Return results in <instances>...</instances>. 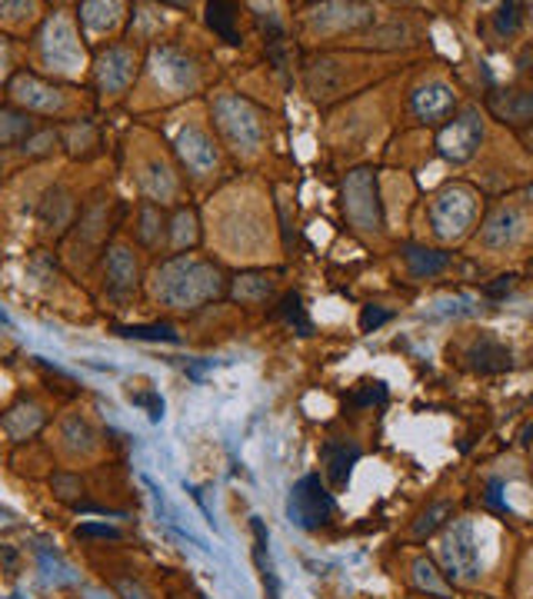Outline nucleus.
<instances>
[{
    "label": "nucleus",
    "mask_w": 533,
    "mask_h": 599,
    "mask_svg": "<svg viewBox=\"0 0 533 599\" xmlns=\"http://www.w3.org/2000/svg\"><path fill=\"white\" fill-rule=\"evenodd\" d=\"M473 217H476V194L470 187H447L430 204V224L443 240L463 237Z\"/></svg>",
    "instance_id": "20e7f679"
},
{
    "label": "nucleus",
    "mask_w": 533,
    "mask_h": 599,
    "mask_svg": "<svg viewBox=\"0 0 533 599\" xmlns=\"http://www.w3.org/2000/svg\"><path fill=\"white\" fill-rule=\"evenodd\" d=\"M373 21V8L370 4H324L314 14V28L320 34H334V31H357L367 28Z\"/></svg>",
    "instance_id": "9d476101"
},
{
    "label": "nucleus",
    "mask_w": 533,
    "mask_h": 599,
    "mask_svg": "<svg viewBox=\"0 0 533 599\" xmlns=\"http://www.w3.org/2000/svg\"><path fill=\"white\" fill-rule=\"evenodd\" d=\"M530 440H533V426H526V430H523V443H530Z\"/></svg>",
    "instance_id": "4c0bfd02"
},
{
    "label": "nucleus",
    "mask_w": 533,
    "mask_h": 599,
    "mask_svg": "<svg viewBox=\"0 0 533 599\" xmlns=\"http://www.w3.org/2000/svg\"><path fill=\"white\" fill-rule=\"evenodd\" d=\"M490 114L503 124H530L533 121V91H500V94H490L486 101Z\"/></svg>",
    "instance_id": "ddd939ff"
},
{
    "label": "nucleus",
    "mask_w": 533,
    "mask_h": 599,
    "mask_svg": "<svg viewBox=\"0 0 533 599\" xmlns=\"http://www.w3.org/2000/svg\"><path fill=\"white\" fill-rule=\"evenodd\" d=\"M117 4H84L81 8V24L88 28V31H104V28H111L114 21H117Z\"/></svg>",
    "instance_id": "c85d7f7f"
},
{
    "label": "nucleus",
    "mask_w": 533,
    "mask_h": 599,
    "mask_svg": "<svg viewBox=\"0 0 533 599\" xmlns=\"http://www.w3.org/2000/svg\"><path fill=\"white\" fill-rule=\"evenodd\" d=\"M137 283V264L127 247H114L107 254V287L111 293H127Z\"/></svg>",
    "instance_id": "aec40b11"
},
{
    "label": "nucleus",
    "mask_w": 533,
    "mask_h": 599,
    "mask_svg": "<svg viewBox=\"0 0 533 599\" xmlns=\"http://www.w3.org/2000/svg\"><path fill=\"white\" fill-rule=\"evenodd\" d=\"M520 230H523L520 214H516L513 207H500V210H493V214H490V220L483 224V230H480V244H483V247H490V250H506L510 244H516Z\"/></svg>",
    "instance_id": "f8f14e48"
},
{
    "label": "nucleus",
    "mask_w": 533,
    "mask_h": 599,
    "mask_svg": "<svg viewBox=\"0 0 533 599\" xmlns=\"http://www.w3.org/2000/svg\"><path fill=\"white\" fill-rule=\"evenodd\" d=\"M467 360H470V366L476 370V373H503V370H510V350H506V343H500L496 337H480L470 350H467Z\"/></svg>",
    "instance_id": "2eb2a0df"
},
{
    "label": "nucleus",
    "mask_w": 533,
    "mask_h": 599,
    "mask_svg": "<svg viewBox=\"0 0 533 599\" xmlns=\"http://www.w3.org/2000/svg\"><path fill=\"white\" fill-rule=\"evenodd\" d=\"M340 194H344V214H347V220H350L357 230H380V227H383L373 171H353V174H347Z\"/></svg>",
    "instance_id": "39448f33"
},
{
    "label": "nucleus",
    "mask_w": 533,
    "mask_h": 599,
    "mask_svg": "<svg viewBox=\"0 0 533 599\" xmlns=\"http://www.w3.org/2000/svg\"><path fill=\"white\" fill-rule=\"evenodd\" d=\"M164 224H167L164 210H161L157 204H144V207H141V227H137V237H141V244L154 247V244L164 237V230H167Z\"/></svg>",
    "instance_id": "bb28decb"
},
{
    "label": "nucleus",
    "mask_w": 533,
    "mask_h": 599,
    "mask_svg": "<svg viewBox=\"0 0 533 599\" xmlns=\"http://www.w3.org/2000/svg\"><path fill=\"white\" fill-rule=\"evenodd\" d=\"M410 576H413V586L427 596H437V599H447L453 596V582L437 569V562L430 556H417L410 562Z\"/></svg>",
    "instance_id": "a211bd4d"
},
{
    "label": "nucleus",
    "mask_w": 533,
    "mask_h": 599,
    "mask_svg": "<svg viewBox=\"0 0 533 599\" xmlns=\"http://www.w3.org/2000/svg\"><path fill=\"white\" fill-rule=\"evenodd\" d=\"M523 8L520 4H503L496 14H493V24H496V34H503V38H510V34H516V28H520V21H523V14H520Z\"/></svg>",
    "instance_id": "473e14b6"
},
{
    "label": "nucleus",
    "mask_w": 533,
    "mask_h": 599,
    "mask_svg": "<svg viewBox=\"0 0 533 599\" xmlns=\"http://www.w3.org/2000/svg\"><path fill=\"white\" fill-rule=\"evenodd\" d=\"M207 28H211L221 41L240 44V31H237V4H227V0L207 4Z\"/></svg>",
    "instance_id": "5701e85b"
},
{
    "label": "nucleus",
    "mask_w": 533,
    "mask_h": 599,
    "mask_svg": "<svg viewBox=\"0 0 533 599\" xmlns=\"http://www.w3.org/2000/svg\"><path fill=\"white\" fill-rule=\"evenodd\" d=\"M453 107H457V94L443 81H430V84L417 87L410 97V111L420 121H443L447 114H453Z\"/></svg>",
    "instance_id": "9b49d317"
},
{
    "label": "nucleus",
    "mask_w": 533,
    "mask_h": 599,
    "mask_svg": "<svg viewBox=\"0 0 533 599\" xmlns=\"http://www.w3.org/2000/svg\"><path fill=\"white\" fill-rule=\"evenodd\" d=\"M71 197L64 194V190H51L48 197H44V204H41V224L51 230V227H64L68 224V217H71Z\"/></svg>",
    "instance_id": "a878e982"
},
{
    "label": "nucleus",
    "mask_w": 533,
    "mask_h": 599,
    "mask_svg": "<svg viewBox=\"0 0 533 599\" xmlns=\"http://www.w3.org/2000/svg\"><path fill=\"white\" fill-rule=\"evenodd\" d=\"M480 599H490V596H480Z\"/></svg>",
    "instance_id": "58836bf2"
},
{
    "label": "nucleus",
    "mask_w": 533,
    "mask_h": 599,
    "mask_svg": "<svg viewBox=\"0 0 533 599\" xmlns=\"http://www.w3.org/2000/svg\"><path fill=\"white\" fill-rule=\"evenodd\" d=\"M54 144H58V134H54V131H41V134L31 137L21 151H24L28 157H48V154L54 151Z\"/></svg>",
    "instance_id": "72a5a7b5"
},
{
    "label": "nucleus",
    "mask_w": 533,
    "mask_h": 599,
    "mask_svg": "<svg viewBox=\"0 0 533 599\" xmlns=\"http://www.w3.org/2000/svg\"><path fill=\"white\" fill-rule=\"evenodd\" d=\"M440 562H443V576L453 586H470L480 579L483 562H480V546H476V523L470 516L450 519L443 526Z\"/></svg>",
    "instance_id": "f03ea898"
},
{
    "label": "nucleus",
    "mask_w": 533,
    "mask_h": 599,
    "mask_svg": "<svg viewBox=\"0 0 533 599\" xmlns=\"http://www.w3.org/2000/svg\"><path fill=\"white\" fill-rule=\"evenodd\" d=\"M34 121H31V114H21V111H14L11 104L4 107V114H0V141H4V147H24L31 137H34Z\"/></svg>",
    "instance_id": "4be33fe9"
},
{
    "label": "nucleus",
    "mask_w": 533,
    "mask_h": 599,
    "mask_svg": "<svg viewBox=\"0 0 533 599\" xmlns=\"http://www.w3.org/2000/svg\"><path fill=\"white\" fill-rule=\"evenodd\" d=\"M287 516L297 529H307V533H317L330 523L334 516V493L330 486L317 476V473H307L294 483L290 496H287Z\"/></svg>",
    "instance_id": "7ed1b4c3"
},
{
    "label": "nucleus",
    "mask_w": 533,
    "mask_h": 599,
    "mask_svg": "<svg viewBox=\"0 0 533 599\" xmlns=\"http://www.w3.org/2000/svg\"><path fill=\"white\" fill-rule=\"evenodd\" d=\"M177 151H181L187 171H194V174H207V171L217 164V151H214L211 137H207L204 131H197V127H187V131L181 134Z\"/></svg>",
    "instance_id": "4468645a"
},
{
    "label": "nucleus",
    "mask_w": 533,
    "mask_h": 599,
    "mask_svg": "<svg viewBox=\"0 0 533 599\" xmlns=\"http://www.w3.org/2000/svg\"><path fill=\"white\" fill-rule=\"evenodd\" d=\"M134 74H137V58L124 44H111L98 58V84L104 94H124L131 87Z\"/></svg>",
    "instance_id": "1a4fd4ad"
},
{
    "label": "nucleus",
    "mask_w": 533,
    "mask_h": 599,
    "mask_svg": "<svg viewBox=\"0 0 533 599\" xmlns=\"http://www.w3.org/2000/svg\"><path fill=\"white\" fill-rule=\"evenodd\" d=\"M4 562H8V576H18V552H14L11 543L4 546Z\"/></svg>",
    "instance_id": "e433bc0d"
},
{
    "label": "nucleus",
    "mask_w": 533,
    "mask_h": 599,
    "mask_svg": "<svg viewBox=\"0 0 533 599\" xmlns=\"http://www.w3.org/2000/svg\"><path fill=\"white\" fill-rule=\"evenodd\" d=\"M270 287H274L270 277H244V280L234 283V297L240 303H260V300H267Z\"/></svg>",
    "instance_id": "c756f323"
},
{
    "label": "nucleus",
    "mask_w": 533,
    "mask_h": 599,
    "mask_svg": "<svg viewBox=\"0 0 533 599\" xmlns=\"http://www.w3.org/2000/svg\"><path fill=\"white\" fill-rule=\"evenodd\" d=\"M277 317H280L287 327H297L304 337L310 333V320H307V313H304V303H300V297H297V293H287V297L280 300V310H277Z\"/></svg>",
    "instance_id": "7c9ffc66"
},
{
    "label": "nucleus",
    "mask_w": 533,
    "mask_h": 599,
    "mask_svg": "<svg viewBox=\"0 0 533 599\" xmlns=\"http://www.w3.org/2000/svg\"><path fill=\"white\" fill-rule=\"evenodd\" d=\"M403 264L410 267L413 277H437L450 267V257L443 250H427V247H403Z\"/></svg>",
    "instance_id": "412c9836"
},
{
    "label": "nucleus",
    "mask_w": 533,
    "mask_h": 599,
    "mask_svg": "<svg viewBox=\"0 0 533 599\" xmlns=\"http://www.w3.org/2000/svg\"><path fill=\"white\" fill-rule=\"evenodd\" d=\"M214 111H217V127H221V134L240 151H257V144H260V137H264V127H260V121H257V114H254V107L247 104V101H240V97H221L217 104H214Z\"/></svg>",
    "instance_id": "423d86ee"
},
{
    "label": "nucleus",
    "mask_w": 533,
    "mask_h": 599,
    "mask_svg": "<svg viewBox=\"0 0 533 599\" xmlns=\"http://www.w3.org/2000/svg\"><path fill=\"white\" fill-rule=\"evenodd\" d=\"M480 137H483V124H480V114L470 107V111H463L460 117H453V121L440 131L437 151H440V157H447V161H453V164H467V161L476 154Z\"/></svg>",
    "instance_id": "0eeeda50"
},
{
    "label": "nucleus",
    "mask_w": 533,
    "mask_h": 599,
    "mask_svg": "<svg viewBox=\"0 0 533 599\" xmlns=\"http://www.w3.org/2000/svg\"><path fill=\"white\" fill-rule=\"evenodd\" d=\"M88 536H104V539H121V533L114 526H78V539H88Z\"/></svg>",
    "instance_id": "c9c22d12"
},
{
    "label": "nucleus",
    "mask_w": 533,
    "mask_h": 599,
    "mask_svg": "<svg viewBox=\"0 0 533 599\" xmlns=\"http://www.w3.org/2000/svg\"><path fill=\"white\" fill-rule=\"evenodd\" d=\"M8 94L18 97L24 107H41V111H58V107H61L58 91H51L48 84H41V81L31 78V74H18V78L11 81Z\"/></svg>",
    "instance_id": "f3484780"
},
{
    "label": "nucleus",
    "mask_w": 533,
    "mask_h": 599,
    "mask_svg": "<svg viewBox=\"0 0 533 599\" xmlns=\"http://www.w3.org/2000/svg\"><path fill=\"white\" fill-rule=\"evenodd\" d=\"M450 516H453V503L450 499H437V503H430L417 519H413V539H430L437 529H443L447 523H450Z\"/></svg>",
    "instance_id": "b1692460"
},
{
    "label": "nucleus",
    "mask_w": 533,
    "mask_h": 599,
    "mask_svg": "<svg viewBox=\"0 0 533 599\" xmlns=\"http://www.w3.org/2000/svg\"><path fill=\"white\" fill-rule=\"evenodd\" d=\"M390 320V310H380V307H363V313H360V330H377L380 323H387Z\"/></svg>",
    "instance_id": "f704fd0d"
},
{
    "label": "nucleus",
    "mask_w": 533,
    "mask_h": 599,
    "mask_svg": "<svg viewBox=\"0 0 533 599\" xmlns=\"http://www.w3.org/2000/svg\"><path fill=\"white\" fill-rule=\"evenodd\" d=\"M111 586L121 599H157L137 576H111Z\"/></svg>",
    "instance_id": "2f4dec72"
},
{
    "label": "nucleus",
    "mask_w": 533,
    "mask_h": 599,
    "mask_svg": "<svg viewBox=\"0 0 533 599\" xmlns=\"http://www.w3.org/2000/svg\"><path fill=\"white\" fill-rule=\"evenodd\" d=\"M250 529H254V562H257L264 592H267V599H280V579H277V569H274V559H270V549H267V529H264L260 519H254Z\"/></svg>",
    "instance_id": "6ab92c4d"
},
{
    "label": "nucleus",
    "mask_w": 533,
    "mask_h": 599,
    "mask_svg": "<svg viewBox=\"0 0 533 599\" xmlns=\"http://www.w3.org/2000/svg\"><path fill=\"white\" fill-rule=\"evenodd\" d=\"M360 459V446L353 440H344V436H330L324 440L320 446V466H324V479L334 493H340L347 483H350V469L357 466Z\"/></svg>",
    "instance_id": "6e6552de"
},
{
    "label": "nucleus",
    "mask_w": 533,
    "mask_h": 599,
    "mask_svg": "<svg viewBox=\"0 0 533 599\" xmlns=\"http://www.w3.org/2000/svg\"><path fill=\"white\" fill-rule=\"evenodd\" d=\"M0 423H4V433L11 436V443H24L28 436H34L44 426V410L38 403L21 400L18 406H11L4 413V420H0Z\"/></svg>",
    "instance_id": "dca6fc26"
},
{
    "label": "nucleus",
    "mask_w": 533,
    "mask_h": 599,
    "mask_svg": "<svg viewBox=\"0 0 533 599\" xmlns=\"http://www.w3.org/2000/svg\"><path fill=\"white\" fill-rule=\"evenodd\" d=\"M224 293V273L194 257H171L157 270V297L171 310H197L201 303Z\"/></svg>",
    "instance_id": "f257e3e1"
},
{
    "label": "nucleus",
    "mask_w": 533,
    "mask_h": 599,
    "mask_svg": "<svg viewBox=\"0 0 533 599\" xmlns=\"http://www.w3.org/2000/svg\"><path fill=\"white\" fill-rule=\"evenodd\" d=\"M124 393H127V400H131L134 406H141L151 420H161V416H164V400H161V393H157L147 380H131V383L124 386Z\"/></svg>",
    "instance_id": "393cba45"
},
{
    "label": "nucleus",
    "mask_w": 533,
    "mask_h": 599,
    "mask_svg": "<svg viewBox=\"0 0 533 599\" xmlns=\"http://www.w3.org/2000/svg\"><path fill=\"white\" fill-rule=\"evenodd\" d=\"M127 340H151V343H181V333L171 323H147V327H121L117 330Z\"/></svg>",
    "instance_id": "cd10ccee"
}]
</instances>
